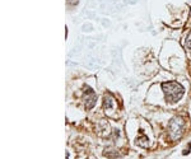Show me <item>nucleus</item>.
Instances as JSON below:
<instances>
[{"label": "nucleus", "instance_id": "obj_1", "mask_svg": "<svg viewBox=\"0 0 191 159\" xmlns=\"http://www.w3.org/2000/svg\"><path fill=\"white\" fill-rule=\"evenodd\" d=\"M162 88H163V90L166 93V99H167V102H171V103L177 102L183 94V88L176 82L163 83Z\"/></svg>", "mask_w": 191, "mask_h": 159}, {"label": "nucleus", "instance_id": "obj_2", "mask_svg": "<svg viewBox=\"0 0 191 159\" xmlns=\"http://www.w3.org/2000/svg\"><path fill=\"white\" fill-rule=\"evenodd\" d=\"M182 130H183V121L178 117H175L173 120L170 122V135H171V139H177L181 136L182 134Z\"/></svg>", "mask_w": 191, "mask_h": 159}, {"label": "nucleus", "instance_id": "obj_3", "mask_svg": "<svg viewBox=\"0 0 191 159\" xmlns=\"http://www.w3.org/2000/svg\"><path fill=\"white\" fill-rule=\"evenodd\" d=\"M84 93H85V107H87V108H92V107L94 106V103H95V99H97L95 93L89 87H85Z\"/></svg>", "mask_w": 191, "mask_h": 159}, {"label": "nucleus", "instance_id": "obj_4", "mask_svg": "<svg viewBox=\"0 0 191 159\" xmlns=\"http://www.w3.org/2000/svg\"><path fill=\"white\" fill-rule=\"evenodd\" d=\"M113 106V98L111 94L104 95V108H112Z\"/></svg>", "mask_w": 191, "mask_h": 159}, {"label": "nucleus", "instance_id": "obj_5", "mask_svg": "<svg viewBox=\"0 0 191 159\" xmlns=\"http://www.w3.org/2000/svg\"><path fill=\"white\" fill-rule=\"evenodd\" d=\"M187 43H189V49H191V33L189 34V37H187Z\"/></svg>", "mask_w": 191, "mask_h": 159}]
</instances>
